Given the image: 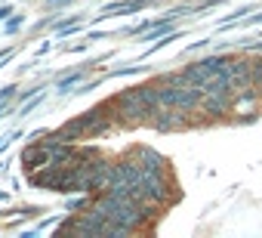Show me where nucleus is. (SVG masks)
<instances>
[{
    "label": "nucleus",
    "mask_w": 262,
    "mask_h": 238,
    "mask_svg": "<svg viewBox=\"0 0 262 238\" xmlns=\"http://www.w3.org/2000/svg\"><path fill=\"white\" fill-rule=\"evenodd\" d=\"M250 87H253V90L262 87V59L250 62Z\"/></svg>",
    "instance_id": "f257e3e1"
}]
</instances>
